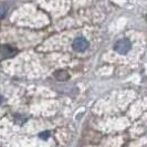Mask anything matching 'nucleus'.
<instances>
[{"mask_svg":"<svg viewBox=\"0 0 147 147\" xmlns=\"http://www.w3.org/2000/svg\"><path fill=\"white\" fill-rule=\"evenodd\" d=\"M49 136H50V133L49 132H42L41 134H40V137L43 138V140H47Z\"/></svg>","mask_w":147,"mask_h":147,"instance_id":"obj_6","label":"nucleus"},{"mask_svg":"<svg viewBox=\"0 0 147 147\" xmlns=\"http://www.w3.org/2000/svg\"><path fill=\"white\" fill-rule=\"evenodd\" d=\"M1 102H2V96L0 95V103H1Z\"/></svg>","mask_w":147,"mask_h":147,"instance_id":"obj_7","label":"nucleus"},{"mask_svg":"<svg viewBox=\"0 0 147 147\" xmlns=\"http://www.w3.org/2000/svg\"><path fill=\"white\" fill-rule=\"evenodd\" d=\"M6 12H7V9H6V7H5L3 5H0V18L5 17Z\"/></svg>","mask_w":147,"mask_h":147,"instance_id":"obj_5","label":"nucleus"},{"mask_svg":"<svg viewBox=\"0 0 147 147\" xmlns=\"http://www.w3.org/2000/svg\"><path fill=\"white\" fill-rule=\"evenodd\" d=\"M72 47H73V49L75 50V51L83 52V51H85V50L88 48V41L85 39V38L79 37V38H76V39L73 41Z\"/></svg>","mask_w":147,"mask_h":147,"instance_id":"obj_2","label":"nucleus"},{"mask_svg":"<svg viewBox=\"0 0 147 147\" xmlns=\"http://www.w3.org/2000/svg\"><path fill=\"white\" fill-rule=\"evenodd\" d=\"M54 76H55V79L59 80V81H65V80L69 79V74H67V72L63 71V70L57 71V72L54 73Z\"/></svg>","mask_w":147,"mask_h":147,"instance_id":"obj_4","label":"nucleus"},{"mask_svg":"<svg viewBox=\"0 0 147 147\" xmlns=\"http://www.w3.org/2000/svg\"><path fill=\"white\" fill-rule=\"evenodd\" d=\"M0 53L5 58H10V57H13L17 53V50L8 44H3V45H0Z\"/></svg>","mask_w":147,"mask_h":147,"instance_id":"obj_3","label":"nucleus"},{"mask_svg":"<svg viewBox=\"0 0 147 147\" xmlns=\"http://www.w3.org/2000/svg\"><path fill=\"white\" fill-rule=\"evenodd\" d=\"M131 47H132V44L129 42V40H127V39H122V40H119V41L116 42L114 49H115V51L117 52V53H119V54H126L127 52L131 50Z\"/></svg>","mask_w":147,"mask_h":147,"instance_id":"obj_1","label":"nucleus"}]
</instances>
